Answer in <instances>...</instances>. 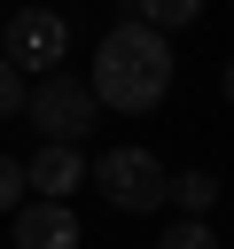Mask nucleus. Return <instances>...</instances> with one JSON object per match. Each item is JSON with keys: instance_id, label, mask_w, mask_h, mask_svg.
I'll list each match as a JSON object with an SVG mask.
<instances>
[{"instance_id": "f257e3e1", "label": "nucleus", "mask_w": 234, "mask_h": 249, "mask_svg": "<svg viewBox=\"0 0 234 249\" xmlns=\"http://www.w3.org/2000/svg\"><path fill=\"white\" fill-rule=\"evenodd\" d=\"M172 78H179V62H172V39H164V31H148V23H109L101 47H94L86 93H94L101 109H117V117H148V109H164Z\"/></svg>"}, {"instance_id": "f03ea898", "label": "nucleus", "mask_w": 234, "mask_h": 249, "mask_svg": "<svg viewBox=\"0 0 234 249\" xmlns=\"http://www.w3.org/2000/svg\"><path fill=\"white\" fill-rule=\"evenodd\" d=\"M23 117L39 124V140H55V148H86V132L101 124V101L86 93V78H70V70H47V78H31V93H23Z\"/></svg>"}, {"instance_id": "7ed1b4c3", "label": "nucleus", "mask_w": 234, "mask_h": 249, "mask_svg": "<svg viewBox=\"0 0 234 249\" xmlns=\"http://www.w3.org/2000/svg\"><path fill=\"white\" fill-rule=\"evenodd\" d=\"M86 179L109 195V210H125V218H148V210H164V187H172V171L148 156V148H101L94 163H86Z\"/></svg>"}, {"instance_id": "20e7f679", "label": "nucleus", "mask_w": 234, "mask_h": 249, "mask_svg": "<svg viewBox=\"0 0 234 249\" xmlns=\"http://www.w3.org/2000/svg\"><path fill=\"white\" fill-rule=\"evenodd\" d=\"M0 54H8L23 78L62 70V62H70V16H55V8H16L8 31H0Z\"/></svg>"}, {"instance_id": "39448f33", "label": "nucleus", "mask_w": 234, "mask_h": 249, "mask_svg": "<svg viewBox=\"0 0 234 249\" xmlns=\"http://www.w3.org/2000/svg\"><path fill=\"white\" fill-rule=\"evenodd\" d=\"M86 241V226H78V210L70 202H16L8 210V249H78Z\"/></svg>"}, {"instance_id": "423d86ee", "label": "nucleus", "mask_w": 234, "mask_h": 249, "mask_svg": "<svg viewBox=\"0 0 234 249\" xmlns=\"http://www.w3.org/2000/svg\"><path fill=\"white\" fill-rule=\"evenodd\" d=\"M23 187H31L39 202H70V195L86 187V156H78V148H55V140H39V156L23 163Z\"/></svg>"}, {"instance_id": "0eeeda50", "label": "nucleus", "mask_w": 234, "mask_h": 249, "mask_svg": "<svg viewBox=\"0 0 234 249\" xmlns=\"http://www.w3.org/2000/svg\"><path fill=\"white\" fill-rule=\"evenodd\" d=\"M218 195H226V179H218V171H203V163H195V171H172V187H164V202H172L179 218H211V210H218Z\"/></svg>"}, {"instance_id": "6e6552de", "label": "nucleus", "mask_w": 234, "mask_h": 249, "mask_svg": "<svg viewBox=\"0 0 234 249\" xmlns=\"http://www.w3.org/2000/svg\"><path fill=\"white\" fill-rule=\"evenodd\" d=\"M195 16H203V0H133V23H148V31H164V39L187 31Z\"/></svg>"}, {"instance_id": "1a4fd4ad", "label": "nucleus", "mask_w": 234, "mask_h": 249, "mask_svg": "<svg viewBox=\"0 0 234 249\" xmlns=\"http://www.w3.org/2000/svg\"><path fill=\"white\" fill-rule=\"evenodd\" d=\"M156 249H218V233H211V218H172Z\"/></svg>"}, {"instance_id": "9d476101", "label": "nucleus", "mask_w": 234, "mask_h": 249, "mask_svg": "<svg viewBox=\"0 0 234 249\" xmlns=\"http://www.w3.org/2000/svg\"><path fill=\"white\" fill-rule=\"evenodd\" d=\"M23 93H31V78L0 54V117H23Z\"/></svg>"}, {"instance_id": "9b49d317", "label": "nucleus", "mask_w": 234, "mask_h": 249, "mask_svg": "<svg viewBox=\"0 0 234 249\" xmlns=\"http://www.w3.org/2000/svg\"><path fill=\"white\" fill-rule=\"evenodd\" d=\"M23 195H31V187H23V163H16V156H0V218H8Z\"/></svg>"}, {"instance_id": "f8f14e48", "label": "nucleus", "mask_w": 234, "mask_h": 249, "mask_svg": "<svg viewBox=\"0 0 234 249\" xmlns=\"http://www.w3.org/2000/svg\"><path fill=\"white\" fill-rule=\"evenodd\" d=\"M218 93H226V101H234V54H226V70H218Z\"/></svg>"}]
</instances>
